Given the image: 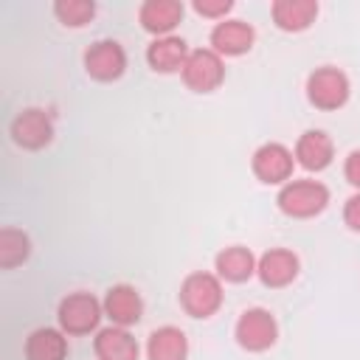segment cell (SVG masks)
Wrapping results in <instances>:
<instances>
[{"mask_svg": "<svg viewBox=\"0 0 360 360\" xmlns=\"http://www.w3.org/2000/svg\"><path fill=\"white\" fill-rule=\"evenodd\" d=\"M65 354H68V340L62 332H56L51 326L34 329L25 340L28 360H65Z\"/></svg>", "mask_w": 360, "mask_h": 360, "instance_id": "cell-19", "label": "cell"}, {"mask_svg": "<svg viewBox=\"0 0 360 360\" xmlns=\"http://www.w3.org/2000/svg\"><path fill=\"white\" fill-rule=\"evenodd\" d=\"M253 174L262 183H281L292 174V152L281 143H264L253 152Z\"/></svg>", "mask_w": 360, "mask_h": 360, "instance_id": "cell-9", "label": "cell"}, {"mask_svg": "<svg viewBox=\"0 0 360 360\" xmlns=\"http://www.w3.org/2000/svg\"><path fill=\"white\" fill-rule=\"evenodd\" d=\"M141 25L152 34L169 37V31L183 20V3L177 0H146L138 11Z\"/></svg>", "mask_w": 360, "mask_h": 360, "instance_id": "cell-14", "label": "cell"}, {"mask_svg": "<svg viewBox=\"0 0 360 360\" xmlns=\"http://www.w3.org/2000/svg\"><path fill=\"white\" fill-rule=\"evenodd\" d=\"M104 312L112 318V323L129 326V323H138V321H141V315H143V301H141V295H138L135 287H129V284H115V287L107 290Z\"/></svg>", "mask_w": 360, "mask_h": 360, "instance_id": "cell-10", "label": "cell"}, {"mask_svg": "<svg viewBox=\"0 0 360 360\" xmlns=\"http://www.w3.org/2000/svg\"><path fill=\"white\" fill-rule=\"evenodd\" d=\"M343 219L352 231H360V194H352L343 205Z\"/></svg>", "mask_w": 360, "mask_h": 360, "instance_id": "cell-24", "label": "cell"}, {"mask_svg": "<svg viewBox=\"0 0 360 360\" xmlns=\"http://www.w3.org/2000/svg\"><path fill=\"white\" fill-rule=\"evenodd\" d=\"M270 14L281 31H304L318 17V3L315 0H276Z\"/></svg>", "mask_w": 360, "mask_h": 360, "instance_id": "cell-15", "label": "cell"}, {"mask_svg": "<svg viewBox=\"0 0 360 360\" xmlns=\"http://www.w3.org/2000/svg\"><path fill=\"white\" fill-rule=\"evenodd\" d=\"M253 28L245 22V20H225V22H217L214 31H211V45L217 53H225V56H239L245 51H250L253 45Z\"/></svg>", "mask_w": 360, "mask_h": 360, "instance_id": "cell-12", "label": "cell"}, {"mask_svg": "<svg viewBox=\"0 0 360 360\" xmlns=\"http://www.w3.org/2000/svg\"><path fill=\"white\" fill-rule=\"evenodd\" d=\"M180 304L194 318H208L222 304V284L211 273H191L180 287Z\"/></svg>", "mask_w": 360, "mask_h": 360, "instance_id": "cell-2", "label": "cell"}, {"mask_svg": "<svg viewBox=\"0 0 360 360\" xmlns=\"http://www.w3.org/2000/svg\"><path fill=\"white\" fill-rule=\"evenodd\" d=\"M276 202L287 217L307 219V217H315V214H321L326 208L329 188L323 183H318V180H292L278 191Z\"/></svg>", "mask_w": 360, "mask_h": 360, "instance_id": "cell-1", "label": "cell"}, {"mask_svg": "<svg viewBox=\"0 0 360 360\" xmlns=\"http://www.w3.org/2000/svg\"><path fill=\"white\" fill-rule=\"evenodd\" d=\"M343 174H346V180H349L352 186H357V188H360V149H354V152L346 158Z\"/></svg>", "mask_w": 360, "mask_h": 360, "instance_id": "cell-25", "label": "cell"}, {"mask_svg": "<svg viewBox=\"0 0 360 360\" xmlns=\"http://www.w3.org/2000/svg\"><path fill=\"white\" fill-rule=\"evenodd\" d=\"M295 158L309 172L326 169L332 163V141H329V135L321 132V129H307L295 143Z\"/></svg>", "mask_w": 360, "mask_h": 360, "instance_id": "cell-16", "label": "cell"}, {"mask_svg": "<svg viewBox=\"0 0 360 360\" xmlns=\"http://www.w3.org/2000/svg\"><path fill=\"white\" fill-rule=\"evenodd\" d=\"M256 273L267 287H284L298 276V259L292 250L273 248L256 262Z\"/></svg>", "mask_w": 360, "mask_h": 360, "instance_id": "cell-11", "label": "cell"}, {"mask_svg": "<svg viewBox=\"0 0 360 360\" xmlns=\"http://www.w3.org/2000/svg\"><path fill=\"white\" fill-rule=\"evenodd\" d=\"M101 304L90 292H73L59 304V323L68 335H84L98 326Z\"/></svg>", "mask_w": 360, "mask_h": 360, "instance_id": "cell-6", "label": "cell"}, {"mask_svg": "<svg viewBox=\"0 0 360 360\" xmlns=\"http://www.w3.org/2000/svg\"><path fill=\"white\" fill-rule=\"evenodd\" d=\"M11 138L22 149H42L53 138V124L45 110L31 107V110H22L11 121Z\"/></svg>", "mask_w": 360, "mask_h": 360, "instance_id": "cell-8", "label": "cell"}, {"mask_svg": "<svg viewBox=\"0 0 360 360\" xmlns=\"http://www.w3.org/2000/svg\"><path fill=\"white\" fill-rule=\"evenodd\" d=\"M98 360H138V340L124 326L101 329L96 338Z\"/></svg>", "mask_w": 360, "mask_h": 360, "instance_id": "cell-17", "label": "cell"}, {"mask_svg": "<svg viewBox=\"0 0 360 360\" xmlns=\"http://www.w3.org/2000/svg\"><path fill=\"white\" fill-rule=\"evenodd\" d=\"M225 79V68H222V59L217 51L211 48H200V51H191L186 65H183V82L197 90V93H208L214 87H219V82Z\"/></svg>", "mask_w": 360, "mask_h": 360, "instance_id": "cell-5", "label": "cell"}, {"mask_svg": "<svg viewBox=\"0 0 360 360\" xmlns=\"http://www.w3.org/2000/svg\"><path fill=\"white\" fill-rule=\"evenodd\" d=\"M28 253H31V242L22 231H14V228L0 231V267H14L25 262Z\"/></svg>", "mask_w": 360, "mask_h": 360, "instance_id": "cell-21", "label": "cell"}, {"mask_svg": "<svg viewBox=\"0 0 360 360\" xmlns=\"http://www.w3.org/2000/svg\"><path fill=\"white\" fill-rule=\"evenodd\" d=\"M307 96L321 110H338L349 98V79L338 68H318L307 79Z\"/></svg>", "mask_w": 360, "mask_h": 360, "instance_id": "cell-4", "label": "cell"}, {"mask_svg": "<svg viewBox=\"0 0 360 360\" xmlns=\"http://www.w3.org/2000/svg\"><path fill=\"white\" fill-rule=\"evenodd\" d=\"M53 14H56L65 25L79 28V25H84V22L93 20L96 3H93V0H56V3H53Z\"/></svg>", "mask_w": 360, "mask_h": 360, "instance_id": "cell-22", "label": "cell"}, {"mask_svg": "<svg viewBox=\"0 0 360 360\" xmlns=\"http://www.w3.org/2000/svg\"><path fill=\"white\" fill-rule=\"evenodd\" d=\"M146 354H149V360H186L188 340H186L183 329H177V326H160V329H155L149 335Z\"/></svg>", "mask_w": 360, "mask_h": 360, "instance_id": "cell-18", "label": "cell"}, {"mask_svg": "<svg viewBox=\"0 0 360 360\" xmlns=\"http://www.w3.org/2000/svg\"><path fill=\"white\" fill-rule=\"evenodd\" d=\"M194 11L202 17H222L231 11V0H194Z\"/></svg>", "mask_w": 360, "mask_h": 360, "instance_id": "cell-23", "label": "cell"}, {"mask_svg": "<svg viewBox=\"0 0 360 360\" xmlns=\"http://www.w3.org/2000/svg\"><path fill=\"white\" fill-rule=\"evenodd\" d=\"M84 68L93 79L98 82H112L124 73L127 68V53L115 39H98L96 45L87 48L84 53Z\"/></svg>", "mask_w": 360, "mask_h": 360, "instance_id": "cell-7", "label": "cell"}, {"mask_svg": "<svg viewBox=\"0 0 360 360\" xmlns=\"http://www.w3.org/2000/svg\"><path fill=\"white\" fill-rule=\"evenodd\" d=\"M146 59L155 70L160 73H174V70H183L186 59H188V45L186 39L180 37H158L149 48H146Z\"/></svg>", "mask_w": 360, "mask_h": 360, "instance_id": "cell-13", "label": "cell"}, {"mask_svg": "<svg viewBox=\"0 0 360 360\" xmlns=\"http://www.w3.org/2000/svg\"><path fill=\"white\" fill-rule=\"evenodd\" d=\"M217 273L225 278V281H245L256 273V259L248 248L242 245H233V248H225L219 256H217Z\"/></svg>", "mask_w": 360, "mask_h": 360, "instance_id": "cell-20", "label": "cell"}, {"mask_svg": "<svg viewBox=\"0 0 360 360\" xmlns=\"http://www.w3.org/2000/svg\"><path fill=\"white\" fill-rule=\"evenodd\" d=\"M276 335H278V326H276V318L262 309V307H253V309H245L236 321V340L242 349L248 352H264L276 343Z\"/></svg>", "mask_w": 360, "mask_h": 360, "instance_id": "cell-3", "label": "cell"}]
</instances>
